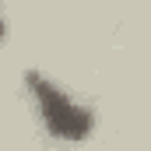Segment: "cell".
Segmentation results:
<instances>
[{"mask_svg":"<svg viewBox=\"0 0 151 151\" xmlns=\"http://www.w3.org/2000/svg\"><path fill=\"white\" fill-rule=\"evenodd\" d=\"M25 88H28V99L39 113V123L46 127L49 137L56 141H67V144H77L84 137H91L95 130V116L88 106H81L74 95H67L56 81H49L46 74H25Z\"/></svg>","mask_w":151,"mask_h":151,"instance_id":"cell-1","label":"cell"},{"mask_svg":"<svg viewBox=\"0 0 151 151\" xmlns=\"http://www.w3.org/2000/svg\"><path fill=\"white\" fill-rule=\"evenodd\" d=\"M4 39H7V25H4V14H0V46H4Z\"/></svg>","mask_w":151,"mask_h":151,"instance_id":"cell-2","label":"cell"}]
</instances>
